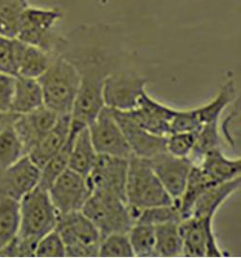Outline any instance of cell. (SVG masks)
Returning <instances> with one entry per match:
<instances>
[{
    "mask_svg": "<svg viewBox=\"0 0 241 258\" xmlns=\"http://www.w3.org/2000/svg\"><path fill=\"white\" fill-rule=\"evenodd\" d=\"M76 67L81 76L77 96L70 113L69 136L88 127L104 108L103 88L105 79L121 69L122 57L109 47L90 40L85 44L66 38L60 52Z\"/></svg>",
    "mask_w": 241,
    "mask_h": 258,
    "instance_id": "6da1fadb",
    "label": "cell"
},
{
    "mask_svg": "<svg viewBox=\"0 0 241 258\" xmlns=\"http://www.w3.org/2000/svg\"><path fill=\"white\" fill-rule=\"evenodd\" d=\"M44 106L58 115H70L77 96L81 76L76 67L61 53L52 54L46 72L38 79Z\"/></svg>",
    "mask_w": 241,
    "mask_h": 258,
    "instance_id": "7a4b0ae2",
    "label": "cell"
},
{
    "mask_svg": "<svg viewBox=\"0 0 241 258\" xmlns=\"http://www.w3.org/2000/svg\"><path fill=\"white\" fill-rule=\"evenodd\" d=\"M126 199L130 207L139 211L174 203L152 170L149 160L134 155L128 159Z\"/></svg>",
    "mask_w": 241,
    "mask_h": 258,
    "instance_id": "3957f363",
    "label": "cell"
},
{
    "mask_svg": "<svg viewBox=\"0 0 241 258\" xmlns=\"http://www.w3.org/2000/svg\"><path fill=\"white\" fill-rule=\"evenodd\" d=\"M82 213L94 223L102 237L128 233L140 211L117 197L93 191L84 203Z\"/></svg>",
    "mask_w": 241,
    "mask_h": 258,
    "instance_id": "277c9868",
    "label": "cell"
},
{
    "mask_svg": "<svg viewBox=\"0 0 241 258\" xmlns=\"http://www.w3.org/2000/svg\"><path fill=\"white\" fill-rule=\"evenodd\" d=\"M63 19L58 8H42L28 5L22 17L16 39L40 47L50 54L58 53L65 43V37L58 35L54 28Z\"/></svg>",
    "mask_w": 241,
    "mask_h": 258,
    "instance_id": "5b68a950",
    "label": "cell"
},
{
    "mask_svg": "<svg viewBox=\"0 0 241 258\" xmlns=\"http://www.w3.org/2000/svg\"><path fill=\"white\" fill-rule=\"evenodd\" d=\"M55 230L66 247V257L99 256L103 237L81 210L58 215Z\"/></svg>",
    "mask_w": 241,
    "mask_h": 258,
    "instance_id": "8992f818",
    "label": "cell"
},
{
    "mask_svg": "<svg viewBox=\"0 0 241 258\" xmlns=\"http://www.w3.org/2000/svg\"><path fill=\"white\" fill-rule=\"evenodd\" d=\"M58 213L46 188L37 186L20 200L18 236L39 241L55 229Z\"/></svg>",
    "mask_w": 241,
    "mask_h": 258,
    "instance_id": "52a82bcc",
    "label": "cell"
},
{
    "mask_svg": "<svg viewBox=\"0 0 241 258\" xmlns=\"http://www.w3.org/2000/svg\"><path fill=\"white\" fill-rule=\"evenodd\" d=\"M148 82V79L133 71L119 69L111 73L104 81V106L119 111L135 108Z\"/></svg>",
    "mask_w": 241,
    "mask_h": 258,
    "instance_id": "ba28073f",
    "label": "cell"
},
{
    "mask_svg": "<svg viewBox=\"0 0 241 258\" xmlns=\"http://www.w3.org/2000/svg\"><path fill=\"white\" fill-rule=\"evenodd\" d=\"M93 146L98 155L129 159L133 154L117 123L112 109L104 106L88 126Z\"/></svg>",
    "mask_w": 241,
    "mask_h": 258,
    "instance_id": "9c48e42d",
    "label": "cell"
},
{
    "mask_svg": "<svg viewBox=\"0 0 241 258\" xmlns=\"http://www.w3.org/2000/svg\"><path fill=\"white\" fill-rule=\"evenodd\" d=\"M185 257H220V250L213 230V219L189 217L180 224Z\"/></svg>",
    "mask_w": 241,
    "mask_h": 258,
    "instance_id": "30bf717a",
    "label": "cell"
},
{
    "mask_svg": "<svg viewBox=\"0 0 241 258\" xmlns=\"http://www.w3.org/2000/svg\"><path fill=\"white\" fill-rule=\"evenodd\" d=\"M128 159L107 155H98V159L87 182L91 192H103L126 199V177Z\"/></svg>",
    "mask_w": 241,
    "mask_h": 258,
    "instance_id": "8fae6325",
    "label": "cell"
},
{
    "mask_svg": "<svg viewBox=\"0 0 241 258\" xmlns=\"http://www.w3.org/2000/svg\"><path fill=\"white\" fill-rule=\"evenodd\" d=\"M58 215L81 211L91 195L87 177L67 168L47 189Z\"/></svg>",
    "mask_w": 241,
    "mask_h": 258,
    "instance_id": "7c38bea8",
    "label": "cell"
},
{
    "mask_svg": "<svg viewBox=\"0 0 241 258\" xmlns=\"http://www.w3.org/2000/svg\"><path fill=\"white\" fill-rule=\"evenodd\" d=\"M149 164L174 202L184 192L193 163L189 158L176 157L165 151L149 159Z\"/></svg>",
    "mask_w": 241,
    "mask_h": 258,
    "instance_id": "4fadbf2b",
    "label": "cell"
},
{
    "mask_svg": "<svg viewBox=\"0 0 241 258\" xmlns=\"http://www.w3.org/2000/svg\"><path fill=\"white\" fill-rule=\"evenodd\" d=\"M41 169L27 155L0 171V196L20 200L39 185Z\"/></svg>",
    "mask_w": 241,
    "mask_h": 258,
    "instance_id": "5bb4252c",
    "label": "cell"
},
{
    "mask_svg": "<svg viewBox=\"0 0 241 258\" xmlns=\"http://www.w3.org/2000/svg\"><path fill=\"white\" fill-rule=\"evenodd\" d=\"M177 111L178 109L153 99L146 90L141 95L137 106L125 112L143 129L156 136L167 137L170 134V123Z\"/></svg>",
    "mask_w": 241,
    "mask_h": 258,
    "instance_id": "9a60e30c",
    "label": "cell"
},
{
    "mask_svg": "<svg viewBox=\"0 0 241 258\" xmlns=\"http://www.w3.org/2000/svg\"><path fill=\"white\" fill-rule=\"evenodd\" d=\"M58 117L57 113L46 106L17 115L12 127L23 146L25 155L30 152L35 145L55 125Z\"/></svg>",
    "mask_w": 241,
    "mask_h": 258,
    "instance_id": "2e32d148",
    "label": "cell"
},
{
    "mask_svg": "<svg viewBox=\"0 0 241 258\" xmlns=\"http://www.w3.org/2000/svg\"><path fill=\"white\" fill-rule=\"evenodd\" d=\"M112 111L134 156L149 160L166 151L167 137L156 136L143 129L125 111L113 109Z\"/></svg>",
    "mask_w": 241,
    "mask_h": 258,
    "instance_id": "e0dca14e",
    "label": "cell"
},
{
    "mask_svg": "<svg viewBox=\"0 0 241 258\" xmlns=\"http://www.w3.org/2000/svg\"><path fill=\"white\" fill-rule=\"evenodd\" d=\"M70 115H60L55 125L27 154L40 169L57 154L69 140Z\"/></svg>",
    "mask_w": 241,
    "mask_h": 258,
    "instance_id": "ac0fdd59",
    "label": "cell"
},
{
    "mask_svg": "<svg viewBox=\"0 0 241 258\" xmlns=\"http://www.w3.org/2000/svg\"><path fill=\"white\" fill-rule=\"evenodd\" d=\"M240 185L239 176L207 188L196 200L190 217L213 219L222 204L239 189Z\"/></svg>",
    "mask_w": 241,
    "mask_h": 258,
    "instance_id": "d6986e66",
    "label": "cell"
},
{
    "mask_svg": "<svg viewBox=\"0 0 241 258\" xmlns=\"http://www.w3.org/2000/svg\"><path fill=\"white\" fill-rule=\"evenodd\" d=\"M17 77L38 80L48 68L52 54L16 39Z\"/></svg>",
    "mask_w": 241,
    "mask_h": 258,
    "instance_id": "ffe728a7",
    "label": "cell"
},
{
    "mask_svg": "<svg viewBox=\"0 0 241 258\" xmlns=\"http://www.w3.org/2000/svg\"><path fill=\"white\" fill-rule=\"evenodd\" d=\"M196 164L209 179L217 184L240 176V159L226 157L221 148L207 153L200 163Z\"/></svg>",
    "mask_w": 241,
    "mask_h": 258,
    "instance_id": "44dd1931",
    "label": "cell"
},
{
    "mask_svg": "<svg viewBox=\"0 0 241 258\" xmlns=\"http://www.w3.org/2000/svg\"><path fill=\"white\" fill-rule=\"evenodd\" d=\"M43 106L44 96L39 81L16 77L10 111L15 114H24Z\"/></svg>",
    "mask_w": 241,
    "mask_h": 258,
    "instance_id": "7402d4cb",
    "label": "cell"
},
{
    "mask_svg": "<svg viewBox=\"0 0 241 258\" xmlns=\"http://www.w3.org/2000/svg\"><path fill=\"white\" fill-rule=\"evenodd\" d=\"M98 159L93 146L88 127L79 131L72 142L69 154V168L87 177L92 171Z\"/></svg>",
    "mask_w": 241,
    "mask_h": 258,
    "instance_id": "603a6c76",
    "label": "cell"
},
{
    "mask_svg": "<svg viewBox=\"0 0 241 258\" xmlns=\"http://www.w3.org/2000/svg\"><path fill=\"white\" fill-rule=\"evenodd\" d=\"M178 223H166L154 226L155 257H178L183 254V240Z\"/></svg>",
    "mask_w": 241,
    "mask_h": 258,
    "instance_id": "cb8c5ba5",
    "label": "cell"
},
{
    "mask_svg": "<svg viewBox=\"0 0 241 258\" xmlns=\"http://www.w3.org/2000/svg\"><path fill=\"white\" fill-rule=\"evenodd\" d=\"M235 97L236 88L234 82L229 81L224 83L211 101L203 106L196 107L197 115L202 125L219 121L222 112L234 101Z\"/></svg>",
    "mask_w": 241,
    "mask_h": 258,
    "instance_id": "d4e9b609",
    "label": "cell"
},
{
    "mask_svg": "<svg viewBox=\"0 0 241 258\" xmlns=\"http://www.w3.org/2000/svg\"><path fill=\"white\" fill-rule=\"evenodd\" d=\"M20 228V201L0 196V249L18 235Z\"/></svg>",
    "mask_w": 241,
    "mask_h": 258,
    "instance_id": "484cf974",
    "label": "cell"
},
{
    "mask_svg": "<svg viewBox=\"0 0 241 258\" xmlns=\"http://www.w3.org/2000/svg\"><path fill=\"white\" fill-rule=\"evenodd\" d=\"M27 0H0V36L16 39Z\"/></svg>",
    "mask_w": 241,
    "mask_h": 258,
    "instance_id": "4316f807",
    "label": "cell"
},
{
    "mask_svg": "<svg viewBox=\"0 0 241 258\" xmlns=\"http://www.w3.org/2000/svg\"><path fill=\"white\" fill-rule=\"evenodd\" d=\"M127 235L134 256L155 257V236L153 225L135 222Z\"/></svg>",
    "mask_w": 241,
    "mask_h": 258,
    "instance_id": "83f0119b",
    "label": "cell"
},
{
    "mask_svg": "<svg viewBox=\"0 0 241 258\" xmlns=\"http://www.w3.org/2000/svg\"><path fill=\"white\" fill-rule=\"evenodd\" d=\"M74 137L69 136V140L66 142L65 146L41 168L38 186L48 189L58 177L67 168H69V154Z\"/></svg>",
    "mask_w": 241,
    "mask_h": 258,
    "instance_id": "f1b7e54d",
    "label": "cell"
},
{
    "mask_svg": "<svg viewBox=\"0 0 241 258\" xmlns=\"http://www.w3.org/2000/svg\"><path fill=\"white\" fill-rule=\"evenodd\" d=\"M217 148H221L219 121L204 124L198 132L195 146L189 159L193 164H198L207 153Z\"/></svg>",
    "mask_w": 241,
    "mask_h": 258,
    "instance_id": "f546056e",
    "label": "cell"
},
{
    "mask_svg": "<svg viewBox=\"0 0 241 258\" xmlns=\"http://www.w3.org/2000/svg\"><path fill=\"white\" fill-rule=\"evenodd\" d=\"M25 154L13 127L0 132V171L15 164Z\"/></svg>",
    "mask_w": 241,
    "mask_h": 258,
    "instance_id": "4dcf8cb0",
    "label": "cell"
},
{
    "mask_svg": "<svg viewBox=\"0 0 241 258\" xmlns=\"http://www.w3.org/2000/svg\"><path fill=\"white\" fill-rule=\"evenodd\" d=\"M183 221L178 205L174 202L171 205L151 207L141 210L136 222L149 223L153 226L166 223H180Z\"/></svg>",
    "mask_w": 241,
    "mask_h": 258,
    "instance_id": "1f68e13d",
    "label": "cell"
},
{
    "mask_svg": "<svg viewBox=\"0 0 241 258\" xmlns=\"http://www.w3.org/2000/svg\"><path fill=\"white\" fill-rule=\"evenodd\" d=\"M99 256L101 257H133L134 253L127 233H115L103 238Z\"/></svg>",
    "mask_w": 241,
    "mask_h": 258,
    "instance_id": "d6a6232c",
    "label": "cell"
},
{
    "mask_svg": "<svg viewBox=\"0 0 241 258\" xmlns=\"http://www.w3.org/2000/svg\"><path fill=\"white\" fill-rule=\"evenodd\" d=\"M198 132L172 133L167 136L166 151L176 157L189 158L195 146Z\"/></svg>",
    "mask_w": 241,
    "mask_h": 258,
    "instance_id": "836d02e7",
    "label": "cell"
},
{
    "mask_svg": "<svg viewBox=\"0 0 241 258\" xmlns=\"http://www.w3.org/2000/svg\"><path fill=\"white\" fill-rule=\"evenodd\" d=\"M37 257H66V247L62 238L54 229L42 237L36 247Z\"/></svg>",
    "mask_w": 241,
    "mask_h": 258,
    "instance_id": "e575fe53",
    "label": "cell"
},
{
    "mask_svg": "<svg viewBox=\"0 0 241 258\" xmlns=\"http://www.w3.org/2000/svg\"><path fill=\"white\" fill-rule=\"evenodd\" d=\"M37 240L16 236L11 242L0 249V257H31L35 256Z\"/></svg>",
    "mask_w": 241,
    "mask_h": 258,
    "instance_id": "d590c367",
    "label": "cell"
},
{
    "mask_svg": "<svg viewBox=\"0 0 241 258\" xmlns=\"http://www.w3.org/2000/svg\"><path fill=\"white\" fill-rule=\"evenodd\" d=\"M16 39L0 36V73L17 77Z\"/></svg>",
    "mask_w": 241,
    "mask_h": 258,
    "instance_id": "8d00e7d4",
    "label": "cell"
},
{
    "mask_svg": "<svg viewBox=\"0 0 241 258\" xmlns=\"http://www.w3.org/2000/svg\"><path fill=\"white\" fill-rule=\"evenodd\" d=\"M197 115L195 108L191 109H178L176 115L170 123V134L172 133H182V132H195L199 131L202 127Z\"/></svg>",
    "mask_w": 241,
    "mask_h": 258,
    "instance_id": "74e56055",
    "label": "cell"
},
{
    "mask_svg": "<svg viewBox=\"0 0 241 258\" xmlns=\"http://www.w3.org/2000/svg\"><path fill=\"white\" fill-rule=\"evenodd\" d=\"M15 83V76L0 73V111L11 112L10 108Z\"/></svg>",
    "mask_w": 241,
    "mask_h": 258,
    "instance_id": "f35d334b",
    "label": "cell"
},
{
    "mask_svg": "<svg viewBox=\"0 0 241 258\" xmlns=\"http://www.w3.org/2000/svg\"><path fill=\"white\" fill-rule=\"evenodd\" d=\"M17 115L18 114H15L13 112L0 111V132L12 126Z\"/></svg>",
    "mask_w": 241,
    "mask_h": 258,
    "instance_id": "ab89813d",
    "label": "cell"
}]
</instances>
